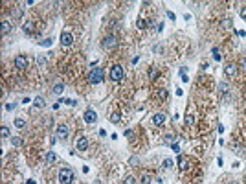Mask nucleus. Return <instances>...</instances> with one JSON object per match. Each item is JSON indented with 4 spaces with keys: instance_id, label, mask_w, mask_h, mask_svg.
Listing matches in <instances>:
<instances>
[{
    "instance_id": "1",
    "label": "nucleus",
    "mask_w": 246,
    "mask_h": 184,
    "mask_svg": "<svg viewBox=\"0 0 246 184\" xmlns=\"http://www.w3.org/2000/svg\"><path fill=\"white\" fill-rule=\"evenodd\" d=\"M103 79H105L103 68H94V70L88 74V83H90V85H98V83H101Z\"/></svg>"
},
{
    "instance_id": "2",
    "label": "nucleus",
    "mask_w": 246,
    "mask_h": 184,
    "mask_svg": "<svg viewBox=\"0 0 246 184\" xmlns=\"http://www.w3.org/2000/svg\"><path fill=\"white\" fill-rule=\"evenodd\" d=\"M73 180V169L72 168H62L59 171V182L61 184H70Z\"/></svg>"
},
{
    "instance_id": "3",
    "label": "nucleus",
    "mask_w": 246,
    "mask_h": 184,
    "mask_svg": "<svg viewBox=\"0 0 246 184\" xmlns=\"http://www.w3.org/2000/svg\"><path fill=\"white\" fill-rule=\"evenodd\" d=\"M123 75H125V72H123L121 64H114V67L110 68V79H112V81H121Z\"/></svg>"
},
{
    "instance_id": "4",
    "label": "nucleus",
    "mask_w": 246,
    "mask_h": 184,
    "mask_svg": "<svg viewBox=\"0 0 246 184\" xmlns=\"http://www.w3.org/2000/svg\"><path fill=\"white\" fill-rule=\"evenodd\" d=\"M61 44L62 46H72L73 44V35L72 33H68V31H62V33H61Z\"/></svg>"
},
{
    "instance_id": "5",
    "label": "nucleus",
    "mask_w": 246,
    "mask_h": 184,
    "mask_svg": "<svg viewBox=\"0 0 246 184\" xmlns=\"http://www.w3.org/2000/svg\"><path fill=\"white\" fill-rule=\"evenodd\" d=\"M103 48L105 50H114V46H116V37L114 35H106L105 39H103Z\"/></svg>"
},
{
    "instance_id": "6",
    "label": "nucleus",
    "mask_w": 246,
    "mask_h": 184,
    "mask_svg": "<svg viewBox=\"0 0 246 184\" xmlns=\"http://www.w3.org/2000/svg\"><path fill=\"white\" fill-rule=\"evenodd\" d=\"M13 64H15V68L24 70V68L28 67V59H26L24 55H17V57H15V61H13Z\"/></svg>"
},
{
    "instance_id": "7",
    "label": "nucleus",
    "mask_w": 246,
    "mask_h": 184,
    "mask_svg": "<svg viewBox=\"0 0 246 184\" xmlns=\"http://www.w3.org/2000/svg\"><path fill=\"white\" fill-rule=\"evenodd\" d=\"M224 74H226V78H233V75H237V64L228 63L226 67H224Z\"/></svg>"
},
{
    "instance_id": "8",
    "label": "nucleus",
    "mask_w": 246,
    "mask_h": 184,
    "mask_svg": "<svg viewBox=\"0 0 246 184\" xmlns=\"http://www.w3.org/2000/svg\"><path fill=\"white\" fill-rule=\"evenodd\" d=\"M76 147H77L79 151H87V149H88V138H87V136H79L77 142H76Z\"/></svg>"
},
{
    "instance_id": "9",
    "label": "nucleus",
    "mask_w": 246,
    "mask_h": 184,
    "mask_svg": "<svg viewBox=\"0 0 246 184\" xmlns=\"http://www.w3.org/2000/svg\"><path fill=\"white\" fill-rule=\"evenodd\" d=\"M70 136V129H68V125H59L57 127V138H68Z\"/></svg>"
},
{
    "instance_id": "10",
    "label": "nucleus",
    "mask_w": 246,
    "mask_h": 184,
    "mask_svg": "<svg viewBox=\"0 0 246 184\" xmlns=\"http://www.w3.org/2000/svg\"><path fill=\"white\" fill-rule=\"evenodd\" d=\"M95 120H98V114H95V111H92V109L84 111V122H87V123H94Z\"/></svg>"
},
{
    "instance_id": "11",
    "label": "nucleus",
    "mask_w": 246,
    "mask_h": 184,
    "mask_svg": "<svg viewBox=\"0 0 246 184\" xmlns=\"http://www.w3.org/2000/svg\"><path fill=\"white\" fill-rule=\"evenodd\" d=\"M164 122H165V114L164 112H156L153 116V123L154 125H164Z\"/></svg>"
},
{
    "instance_id": "12",
    "label": "nucleus",
    "mask_w": 246,
    "mask_h": 184,
    "mask_svg": "<svg viewBox=\"0 0 246 184\" xmlns=\"http://www.w3.org/2000/svg\"><path fill=\"white\" fill-rule=\"evenodd\" d=\"M11 28H13V24L9 22V20H4V22H2V30H0V31H2V35H7L9 31H11Z\"/></svg>"
},
{
    "instance_id": "13",
    "label": "nucleus",
    "mask_w": 246,
    "mask_h": 184,
    "mask_svg": "<svg viewBox=\"0 0 246 184\" xmlns=\"http://www.w3.org/2000/svg\"><path fill=\"white\" fill-rule=\"evenodd\" d=\"M55 160H57V155L55 153H53V151H48V153H46V164H55Z\"/></svg>"
},
{
    "instance_id": "14",
    "label": "nucleus",
    "mask_w": 246,
    "mask_h": 184,
    "mask_svg": "<svg viewBox=\"0 0 246 184\" xmlns=\"http://www.w3.org/2000/svg\"><path fill=\"white\" fill-rule=\"evenodd\" d=\"M33 105L37 107V109H42V107L46 105V101H44V98H40V96H37V98L33 100Z\"/></svg>"
},
{
    "instance_id": "15",
    "label": "nucleus",
    "mask_w": 246,
    "mask_h": 184,
    "mask_svg": "<svg viewBox=\"0 0 246 184\" xmlns=\"http://www.w3.org/2000/svg\"><path fill=\"white\" fill-rule=\"evenodd\" d=\"M219 92H222L224 96H228V94H230V85H228V83H220V85H219Z\"/></svg>"
},
{
    "instance_id": "16",
    "label": "nucleus",
    "mask_w": 246,
    "mask_h": 184,
    "mask_svg": "<svg viewBox=\"0 0 246 184\" xmlns=\"http://www.w3.org/2000/svg\"><path fill=\"white\" fill-rule=\"evenodd\" d=\"M22 30L26 31V33H33V31H35L33 22H24V24H22Z\"/></svg>"
},
{
    "instance_id": "17",
    "label": "nucleus",
    "mask_w": 246,
    "mask_h": 184,
    "mask_svg": "<svg viewBox=\"0 0 246 184\" xmlns=\"http://www.w3.org/2000/svg\"><path fill=\"white\" fill-rule=\"evenodd\" d=\"M178 168H180V169H186V168H187V158H186L184 155H180V158H178Z\"/></svg>"
},
{
    "instance_id": "18",
    "label": "nucleus",
    "mask_w": 246,
    "mask_h": 184,
    "mask_svg": "<svg viewBox=\"0 0 246 184\" xmlns=\"http://www.w3.org/2000/svg\"><path fill=\"white\" fill-rule=\"evenodd\" d=\"M154 177L153 175H149V173H145V175H142V184H153Z\"/></svg>"
},
{
    "instance_id": "19",
    "label": "nucleus",
    "mask_w": 246,
    "mask_h": 184,
    "mask_svg": "<svg viewBox=\"0 0 246 184\" xmlns=\"http://www.w3.org/2000/svg\"><path fill=\"white\" fill-rule=\"evenodd\" d=\"M62 90H65V85H62V83H59V85L53 86V94H57V96H61Z\"/></svg>"
},
{
    "instance_id": "20",
    "label": "nucleus",
    "mask_w": 246,
    "mask_h": 184,
    "mask_svg": "<svg viewBox=\"0 0 246 184\" xmlns=\"http://www.w3.org/2000/svg\"><path fill=\"white\" fill-rule=\"evenodd\" d=\"M109 120H110L112 123H117V122L121 120V116H120V112H112V114L109 116Z\"/></svg>"
},
{
    "instance_id": "21",
    "label": "nucleus",
    "mask_w": 246,
    "mask_h": 184,
    "mask_svg": "<svg viewBox=\"0 0 246 184\" xmlns=\"http://www.w3.org/2000/svg\"><path fill=\"white\" fill-rule=\"evenodd\" d=\"M193 123H195V116H193V114H186V125L191 127Z\"/></svg>"
},
{
    "instance_id": "22",
    "label": "nucleus",
    "mask_w": 246,
    "mask_h": 184,
    "mask_svg": "<svg viewBox=\"0 0 246 184\" xmlns=\"http://www.w3.org/2000/svg\"><path fill=\"white\" fill-rule=\"evenodd\" d=\"M138 28H140V30H145V28H149V20H145V18H140V20H138Z\"/></svg>"
},
{
    "instance_id": "23",
    "label": "nucleus",
    "mask_w": 246,
    "mask_h": 184,
    "mask_svg": "<svg viewBox=\"0 0 246 184\" xmlns=\"http://www.w3.org/2000/svg\"><path fill=\"white\" fill-rule=\"evenodd\" d=\"M211 52H213V59H215V61H220V59H222V55H220V50H219V48H213Z\"/></svg>"
},
{
    "instance_id": "24",
    "label": "nucleus",
    "mask_w": 246,
    "mask_h": 184,
    "mask_svg": "<svg viewBox=\"0 0 246 184\" xmlns=\"http://www.w3.org/2000/svg\"><path fill=\"white\" fill-rule=\"evenodd\" d=\"M156 75H158V68H156V67H153L151 70H149V78H151V79L154 81V79H156Z\"/></svg>"
},
{
    "instance_id": "25",
    "label": "nucleus",
    "mask_w": 246,
    "mask_h": 184,
    "mask_svg": "<svg viewBox=\"0 0 246 184\" xmlns=\"http://www.w3.org/2000/svg\"><path fill=\"white\" fill-rule=\"evenodd\" d=\"M24 125H26V122L22 120V118H17V120H15V127H17V129H22Z\"/></svg>"
},
{
    "instance_id": "26",
    "label": "nucleus",
    "mask_w": 246,
    "mask_h": 184,
    "mask_svg": "<svg viewBox=\"0 0 246 184\" xmlns=\"http://www.w3.org/2000/svg\"><path fill=\"white\" fill-rule=\"evenodd\" d=\"M11 144H13V146H17V147H18V146H22V138L13 136V138H11Z\"/></svg>"
},
{
    "instance_id": "27",
    "label": "nucleus",
    "mask_w": 246,
    "mask_h": 184,
    "mask_svg": "<svg viewBox=\"0 0 246 184\" xmlns=\"http://www.w3.org/2000/svg\"><path fill=\"white\" fill-rule=\"evenodd\" d=\"M0 136H2V138H7V136H9V129H7L6 125L0 129Z\"/></svg>"
},
{
    "instance_id": "28",
    "label": "nucleus",
    "mask_w": 246,
    "mask_h": 184,
    "mask_svg": "<svg viewBox=\"0 0 246 184\" xmlns=\"http://www.w3.org/2000/svg\"><path fill=\"white\" fill-rule=\"evenodd\" d=\"M123 184H136V179H134L132 175H129V177H125V180H123Z\"/></svg>"
},
{
    "instance_id": "29",
    "label": "nucleus",
    "mask_w": 246,
    "mask_h": 184,
    "mask_svg": "<svg viewBox=\"0 0 246 184\" xmlns=\"http://www.w3.org/2000/svg\"><path fill=\"white\" fill-rule=\"evenodd\" d=\"M165 144H167V146H173V144H175V136L167 134V136H165Z\"/></svg>"
},
{
    "instance_id": "30",
    "label": "nucleus",
    "mask_w": 246,
    "mask_h": 184,
    "mask_svg": "<svg viewBox=\"0 0 246 184\" xmlns=\"http://www.w3.org/2000/svg\"><path fill=\"white\" fill-rule=\"evenodd\" d=\"M123 134H125V138H129V140H132V138H134V131H131V129H127V131H125Z\"/></svg>"
},
{
    "instance_id": "31",
    "label": "nucleus",
    "mask_w": 246,
    "mask_h": 184,
    "mask_svg": "<svg viewBox=\"0 0 246 184\" xmlns=\"http://www.w3.org/2000/svg\"><path fill=\"white\" fill-rule=\"evenodd\" d=\"M42 46H44V48L51 46V39H44V41H42Z\"/></svg>"
},
{
    "instance_id": "32",
    "label": "nucleus",
    "mask_w": 246,
    "mask_h": 184,
    "mask_svg": "<svg viewBox=\"0 0 246 184\" xmlns=\"http://www.w3.org/2000/svg\"><path fill=\"white\" fill-rule=\"evenodd\" d=\"M171 166H173V160H171V158L164 160V168H171Z\"/></svg>"
},
{
    "instance_id": "33",
    "label": "nucleus",
    "mask_w": 246,
    "mask_h": 184,
    "mask_svg": "<svg viewBox=\"0 0 246 184\" xmlns=\"http://www.w3.org/2000/svg\"><path fill=\"white\" fill-rule=\"evenodd\" d=\"M160 100H167V90H160Z\"/></svg>"
},
{
    "instance_id": "34",
    "label": "nucleus",
    "mask_w": 246,
    "mask_h": 184,
    "mask_svg": "<svg viewBox=\"0 0 246 184\" xmlns=\"http://www.w3.org/2000/svg\"><path fill=\"white\" fill-rule=\"evenodd\" d=\"M15 107H17L15 103H7V105H6V111H15Z\"/></svg>"
},
{
    "instance_id": "35",
    "label": "nucleus",
    "mask_w": 246,
    "mask_h": 184,
    "mask_svg": "<svg viewBox=\"0 0 246 184\" xmlns=\"http://www.w3.org/2000/svg\"><path fill=\"white\" fill-rule=\"evenodd\" d=\"M167 17H169L171 20H173V22H175V18H176V15H175L173 11H167Z\"/></svg>"
},
{
    "instance_id": "36",
    "label": "nucleus",
    "mask_w": 246,
    "mask_h": 184,
    "mask_svg": "<svg viewBox=\"0 0 246 184\" xmlns=\"http://www.w3.org/2000/svg\"><path fill=\"white\" fill-rule=\"evenodd\" d=\"M171 147H173V151H175V153H178V151H180V146H178L176 142H175L173 146H171Z\"/></svg>"
},
{
    "instance_id": "37",
    "label": "nucleus",
    "mask_w": 246,
    "mask_h": 184,
    "mask_svg": "<svg viewBox=\"0 0 246 184\" xmlns=\"http://www.w3.org/2000/svg\"><path fill=\"white\" fill-rule=\"evenodd\" d=\"M241 17L246 20V7H241Z\"/></svg>"
},
{
    "instance_id": "38",
    "label": "nucleus",
    "mask_w": 246,
    "mask_h": 184,
    "mask_svg": "<svg viewBox=\"0 0 246 184\" xmlns=\"http://www.w3.org/2000/svg\"><path fill=\"white\" fill-rule=\"evenodd\" d=\"M237 35H241V37H246V31H244V30H237Z\"/></svg>"
},
{
    "instance_id": "39",
    "label": "nucleus",
    "mask_w": 246,
    "mask_h": 184,
    "mask_svg": "<svg viewBox=\"0 0 246 184\" xmlns=\"http://www.w3.org/2000/svg\"><path fill=\"white\" fill-rule=\"evenodd\" d=\"M37 63H39V67H40V64H44V63H46V59H44V57H39Z\"/></svg>"
},
{
    "instance_id": "40",
    "label": "nucleus",
    "mask_w": 246,
    "mask_h": 184,
    "mask_svg": "<svg viewBox=\"0 0 246 184\" xmlns=\"http://www.w3.org/2000/svg\"><path fill=\"white\" fill-rule=\"evenodd\" d=\"M241 67H242V70H246V57L241 61Z\"/></svg>"
},
{
    "instance_id": "41",
    "label": "nucleus",
    "mask_w": 246,
    "mask_h": 184,
    "mask_svg": "<svg viewBox=\"0 0 246 184\" xmlns=\"http://www.w3.org/2000/svg\"><path fill=\"white\" fill-rule=\"evenodd\" d=\"M164 30V24H156V31H162Z\"/></svg>"
},
{
    "instance_id": "42",
    "label": "nucleus",
    "mask_w": 246,
    "mask_h": 184,
    "mask_svg": "<svg viewBox=\"0 0 246 184\" xmlns=\"http://www.w3.org/2000/svg\"><path fill=\"white\" fill-rule=\"evenodd\" d=\"M20 15H22V13H20V11H18V9H17V11H15V13H13V17H15V18H18V17H20Z\"/></svg>"
},
{
    "instance_id": "43",
    "label": "nucleus",
    "mask_w": 246,
    "mask_h": 184,
    "mask_svg": "<svg viewBox=\"0 0 246 184\" xmlns=\"http://www.w3.org/2000/svg\"><path fill=\"white\" fill-rule=\"evenodd\" d=\"M26 184H35V180H33V179H28V182H26Z\"/></svg>"
}]
</instances>
